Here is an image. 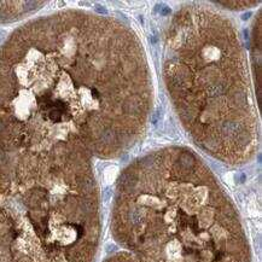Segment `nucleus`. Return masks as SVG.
Instances as JSON below:
<instances>
[{"instance_id": "obj_1", "label": "nucleus", "mask_w": 262, "mask_h": 262, "mask_svg": "<svg viewBox=\"0 0 262 262\" xmlns=\"http://www.w3.org/2000/svg\"><path fill=\"white\" fill-rule=\"evenodd\" d=\"M151 100L141 42L116 18L64 10L29 21L0 46L1 155L121 156L141 138Z\"/></svg>"}, {"instance_id": "obj_2", "label": "nucleus", "mask_w": 262, "mask_h": 262, "mask_svg": "<svg viewBox=\"0 0 262 262\" xmlns=\"http://www.w3.org/2000/svg\"><path fill=\"white\" fill-rule=\"evenodd\" d=\"M112 231L134 262H249L238 214L185 147L146 155L122 173Z\"/></svg>"}, {"instance_id": "obj_3", "label": "nucleus", "mask_w": 262, "mask_h": 262, "mask_svg": "<svg viewBox=\"0 0 262 262\" xmlns=\"http://www.w3.org/2000/svg\"><path fill=\"white\" fill-rule=\"evenodd\" d=\"M164 80L182 124L205 152L234 164L255 154L248 65L228 20L202 5L182 7L165 35Z\"/></svg>"}, {"instance_id": "obj_4", "label": "nucleus", "mask_w": 262, "mask_h": 262, "mask_svg": "<svg viewBox=\"0 0 262 262\" xmlns=\"http://www.w3.org/2000/svg\"><path fill=\"white\" fill-rule=\"evenodd\" d=\"M89 157L67 149L0 158V262H93L100 234Z\"/></svg>"}]
</instances>
